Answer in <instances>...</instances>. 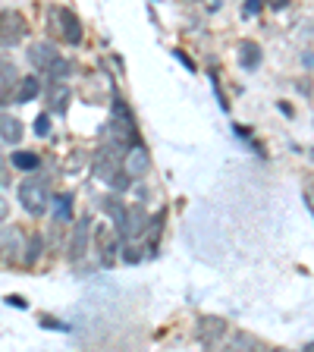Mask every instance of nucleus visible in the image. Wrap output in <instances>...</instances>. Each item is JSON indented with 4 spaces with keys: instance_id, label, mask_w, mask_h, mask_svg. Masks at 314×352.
Returning a JSON list of instances; mask_svg holds the SVG:
<instances>
[{
    "instance_id": "f257e3e1",
    "label": "nucleus",
    "mask_w": 314,
    "mask_h": 352,
    "mask_svg": "<svg viewBox=\"0 0 314 352\" xmlns=\"http://www.w3.org/2000/svg\"><path fill=\"white\" fill-rule=\"evenodd\" d=\"M110 135H113V145H117V148H135V142H139L135 117H132V110L126 107V101H120V98H113V120H110Z\"/></svg>"
},
{
    "instance_id": "f03ea898",
    "label": "nucleus",
    "mask_w": 314,
    "mask_h": 352,
    "mask_svg": "<svg viewBox=\"0 0 314 352\" xmlns=\"http://www.w3.org/2000/svg\"><path fill=\"white\" fill-rule=\"evenodd\" d=\"M19 205L29 214H44L51 205V192H47V179L41 176H29L19 183Z\"/></svg>"
},
{
    "instance_id": "7ed1b4c3",
    "label": "nucleus",
    "mask_w": 314,
    "mask_h": 352,
    "mask_svg": "<svg viewBox=\"0 0 314 352\" xmlns=\"http://www.w3.org/2000/svg\"><path fill=\"white\" fill-rule=\"evenodd\" d=\"M47 19H51L54 32H57V35H63L66 44H79L82 41V22H79V16H76L69 7H54Z\"/></svg>"
},
{
    "instance_id": "20e7f679",
    "label": "nucleus",
    "mask_w": 314,
    "mask_h": 352,
    "mask_svg": "<svg viewBox=\"0 0 314 352\" xmlns=\"http://www.w3.org/2000/svg\"><path fill=\"white\" fill-rule=\"evenodd\" d=\"M29 25L16 10H0V47H16L25 38Z\"/></svg>"
},
{
    "instance_id": "39448f33",
    "label": "nucleus",
    "mask_w": 314,
    "mask_h": 352,
    "mask_svg": "<svg viewBox=\"0 0 314 352\" xmlns=\"http://www.w3.org/2000/svg\"><path fill=\"white\" fill-rule=\"evenodd\" d=\"M57 60H60V54H57V47H54L51 41H35L29 47V63L35 66L38 73H44V76L57 66Z\"/></svg>"
},
{
    "instance_id": "423d86ee",
    "label": "nucleus",
    "mask_w": 314,
    "mask_h": 352,
    "mask_svg": "<svg viewBox=\"0 0 314 352\" xmlns=\"http://www.w3.org/2000/svg\"><path fill=\"white\" fill-rule=\"evenodd\" d=\"M88 242H91V220L82 217L73 230V239H69V261H82L88 255Z\"/></svg>"
},
{
    "instance_id": "0eeeda50",
    "label": "nucleus",
    "mask_w": 314,
    "mask_h": 352,
    "mask_svg": "<svg viewBox=\"0 0 314 352\" xmlns=\"http://www.w3.org/2000/svg\"><path fill=\"white\" fill-rule=\"evenodd\" d=\"M148 170H151V157H148V151L142 145L129 148V154L123 157V173L129 176V179H139V176H145Z\"/></svg>"
},
{
    "instance_id": "6e6552de",
    "label": "nucleus",
    "mask_w": 314,
    "mask_h": 352,
    "mask_svg": "<svg viewBox=\"0 0 314 352\" xmlns=\"http://www.w3.org/2000/svg\"><path fill=\"white\" fill-rule=\"evenodd\" d=\"M41 91H44L41 79H38V76H25V79H19V85H16L13 101L16 104H29V101H35Z\"/></svg>"
},
{
    "instance_id": "1a4fd4ad",
    "label": "nucleus",
    "mask_w": 314,
    "mask_h": 352,
    "mask_svg": "<svg viewBox=\"0 0 314 352\" xmlns=\"http://www.w3.org/2000/svg\"><path fill=\"white\" fill-rule=\"evenodd\" d=\"M0 139L10 142V145H16V142L22 139L19 117H13V113H3V110H0Z\"/></svg>"
},
{
    "instance_id": "9d476101",
    "label": "nucleus",
    "mask_w": 314,
    "mask_h": 352,
    "mask_svg": "<svg viewBox=\"0 0 314 352\" xmlns=\"http://www.w3.org/2000/svg\"><path fill=\"white\" fill-rule=\"evenodd\" d=\"M13 85H19L16 66H13V63H3V60H0V104H7V98H10V91H13Z\"/></svg>"
},
{
    "instance_id": "9b49d317",
    "label": "nucleus",
    "mask_w": 314,
    "mask_h": 352,
    "mask_svg": "<svg viewBox=\"0 0 314 352\" xmlns=\"http://www.w3.org/2000/svg\"><path fill=\"white\" fill-rule=\"evenodd\" d=\"M239 60H242V66H245V69H255V66L261 63V47H258L255 41H249V38H245V41H239Z\"/></svg>"
},
{
    "instance_id": "f8f14e48",
    "label": "nucleus",
    "mask_w": 314,
    "mask_h": 352,
    "mask_svg": "<svg viewBox=\"0 0 314 352\" xmlns=\"http://www.w3.org/2000/svg\"><path fill=\"white\" fill-rule=\"evenodd\" d=\"M47 101H51V110H54V113H66L69 88H66V85H51V95H47Z\"/></svg>"
},
{
    "instance_id": "ddd939ff",
    "label": "nucleus",
    "mask_w": 314,
    "mask_h": 352,
    "mask_svg": "<svg viewBox=\"0 0 314 352\" xmlns=\"http://www.w3.org/2000/svg\"><path fill=\"white\" fill-rule=\"evenodd\" d=\"M54 217H57V220H69V217H73V195H69V192L54 198Z\"/></svg>"
},
{
    "instance_id": "4468645a",
    "label": "nucleus",
    "mask_w": 314,
    "mask_h": 352,
    "mask_svg": "<svg viewBox=\"0 0 314 352\" xmlns=\"http://www.w3.org/2000/svg\"><path fill=\"white\" fill-rule=\"evenodd\" d=\"M38 154H32V151H16L13 154V167L16 170H35L38 167Z\"/></svg>"
},
{
    "instance_id": "2eb2a0df",
    "label": "nucleus",
    "mask_w": 314,
    "mask_h": 352,
    "mask_svg": "<svg viewBox=\"0 0 314 352\" xmlns=\"http://www.w3.org/2000/svg\"><path fill=\"white\" fill-rule=\"evenodd\" d=\"M47 132H51V117H47V113H41V117L35 120V135H47Z\"/></svg>"
},
{
    "instance_id": "dca6fc26",
    "label": "nucleus",
    "mask_w": 314,
    "mask_h": 352,
    "mask_svg": "<svg viewBox=\"0 0 314 352\" xmlns=\"http://www.w3.org/2000/svg\"><path fill=\"white\" fill-rule=\"evenodd\" d=\"M38 252H41V239H38V236H32V245H29V255H25V261L35 264V255H38Z\"/></svg>"
},
{
    "instance_id": "f3484780",
    "label": "nucleus",
    "mask_w": 314,
    "mask_h": 352,
    "mask_svg": "<svg viewBox=\"0 0 314 352\" xmlns=\"http://www.w3.org/2000/svg\"><path fill=\"white\" fill-rule=\"evenodd\" d=\"M142 258V249H135V245H126V261H139Z\"/></svg>"
},
{
    "instance_id": "a211bd4d",
    "label": "nucleus",
    "mask_w": 314,
    "mask_h": 352,
    "mask_svg": "<svg viewBox=\"0 0 314 352\" xmlns=\"http://www.w3.org/2000/svg\"><path fill=\"white\" fill-rule=\"evenodd\" d=\"M7 305H13V308H29L22 296H7Z\"/></svg>"
},
{
    "instance_id": "6ab92c4d",
    "label": "nucleus",
    "mask_w": 314,
    "mask_h": 352,
    "mask_svg": "<svg viewBox=\"0 0 314 352\" xmlns=\"http://www.w3.org/2000/svg\"><path fill=\"white\" fill-rule=\"evenodd\" d=\"M305 352H314V343H308V346H305Z\"/></svg>"
},
{
    "instance_id": "aec40b11",
    "label": "nucleus",
    "mask_w": 314,
    "mask_h": 352,
    "mask_svg": "<svg viewBox=\"0 0 314 352\" xmlns=\"http://www.w3.org/2000/svg\"><path fill=\"white\" fill-rule=\"evenodd\" d=\"M271 352H286V349H271Z\"/></svg>"
},
{
    "instance_id": "412c9836",
    "label": "nucleus",
    "mask_w": 314,
    "mask_h": 352,
    "mask_svg": "<svg viewBox=\"0 0 314 352\" xmlns=\"http://www.w3.org/2000/svg\"><path fill=\"white\" fill-rule=\"evenodd\" d=\"M0 214H3V205H0Z\"/></svg>"
}]
</instances>
